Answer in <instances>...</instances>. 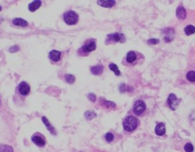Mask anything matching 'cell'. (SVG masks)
<instances>
[{
  "label": "cell",
  "mask_w": 195,
  "mask_h": 152,
  "mask_svg": "<svg viewBox=\"0 0 195 152\" xmlns=\"http://www.w3.org/2000/svg\"><path fill=\"white\" fill-rule=\"evenodd\" d=\"M138 126V120L134 116H128L123 122V129L127 132L135 130Z\"/></svg>",
  "instance_id": "6da1fadb"
},
{
  "label": "cell",
  "mask_w": 195,
  "mask_h": 152,
  "mask_svg": "<svg viewBox=\"0 0 195 152\" xmlns=\"http://www.w3.org/2000/svg\"><path fill=\"white\" fill-rule=\"evenodd\" d=\"M63 19H64V22L67 25H76L78 22L79 15L74 11H68V12L64 13V14H63Z\"/></svg>",
  "instance_id": "7a4b0ae2"
},
{
  "label": "cell",
  "mask_w": 195,
  "mask_h": 152,
  "mask_svg": "<svg viewBox=\"0 0 195 152\" xmlns=\"http://www.w3.org/2000/svg\"><path fill=\"white\" fill-rule=\"evenodd\" d=\"M146 108L145 102L141 101V100H138L134 103V107H133V111H134V114L136 116H139L145 111Z\"/></svg>",
  "instance_id": "3957f363"
},
{
  "label": "cell",
  "mask_w": 195,
  "mask_h": 152,
  "mask_svg": "<svg viewBox=\"0 0 195 152\" xmlns=\"http://www.w3.org/2000/svg\"><path fill=\"white\" fill-rule=\"evenodd\" d=\"M181 99H178L177 97L175 96L174 94H171L168 96V101H167V103H168V106L171 110H175L176 109V106H178V105L179 104Z\"/></svg>",
  "instance_id": "277c9868"
},
{
  "label": "cell",
  "mask_w": 195,
  "mask_h": 152,
  "mask_svg": "<svg viewBox=\"0 0 195 152\" xmlns=\"http://www.w3.org/2000/svg\"><path fill=\"white\" fill-rule=\"evenodd\" d=\"M162 34L164 35V40L165 42H167V43L172 41L173 40L174 36H175V31L171 27H167L165 30H163Z\"/></svg>",
  "instance_id": "5b68a950"
},
{
  "label": "cell",
  "mask_w": 195,
  "mask_h": 152,
  "mask_svg": "<svg viewBox=\"0 0 195 152\" xmlns=\"http://www.w3.org/2000/svg\"><path fill=\"white\" fill-rule=\"evenodd\" d=\"M108 41H114V42H123L125 41L124 35L120 33H114L112 34H109L108 36Z\"/></svg>",
  "instance_id": "8992f818"
},
{
  "label": "cell",
  "mask_w": 195,
  "mask_h": 152,
  "mask_svg": "<svg viewBox=\"0 0 195 152\" xmlns=\"http://www.w3.org/2000/svg\"><path fill=\"white\" fill-rule=\"evenodd\" d=\"M19 90L20 94L23 96H26L29 94L31 90V88L28 84L25 82H22L19 84Z\"/></svg>",
  "instance_id": "52a82bcc"
},
{
  "label": "cell",
  "mask_w": 195,
  "mask_h": 152,
  "mask_svg": "<svg viewBox=\"0 0 195 152\" xmlns=\"http://www.w3.org/2000/svg\"><path fill=\"white\" fill-rule=\"evenodd\" d=\"M82 49L85 53H90V52L95 50L96 49V43H95V41H90L89 43H85L82 46Z\"/></svg>",
  "instance_id": "ba28073f"
},
{
  "label": "cell",
  "mask_w": 195,
  "mask_h": 152,
  "mask_svg": "<svg viewBox=\"0 0 195 152\" xmlns=\"http://www.w3.org/2000/svg\"><path fill=\"white\" fill-rule=\"evenodd\" d=\"M42 121H43L44 124L45 125V126H46L47 129H48V130L49 131V132H50V133L52 134V135H56V131L55 130L54 127L53 126L50 124V122H49V120L48 119H47L45 116H43L42 117Z\"/></svg>",
  "instance_id": "9c48e42d"
},
{
  "label": "cell",
  "mask_w": 195,
  "mask_h": 152,
  "mask_svg": "<svg viewBox=\"0 0 195 152\" xmlns=\"http://www.w3.org/2000/svg\"><path fill=\"white\" fill-rule=\"evenodd\" d=\"M61 52L57 50H52L49 53V58L53 62H58L60 59Z\"/></svg>",
  "instance_id": "30bf717a"
},
{
  "label": "cell",
  "mask_w": 195,
  "mask_h": 152,
  "mask_svg": "<svg viewBox=\"0 0 195 152\" xmlns=\"http://www.w3.org/2000/svg\"><path fill=\"white\" fill-rule=\"evenodd\" d=\"M176 15L180 20H185L186 18V11L183 6H178L176 10Z\"/></svg>",
  "instance_id": "8fae6325"
},
{
  "label": "cell",
  "mask_w": 195,
  "mask_h": 152,
  "mask_svg": "<svg viewBox=\"0 0 195 152\" xmlns=\"http://www.w3.org/2000/svg\"><path fill=\"white\" fill-rule=\"evenodd\" d=\"M155 132L158 135H163L165 133V126L162 122H159L155 128Z\"/></svg>",
  "instance_id": "7c38bea8"
},
{
  "label": "cell",
  "mask_w": 195,
  "mask_h": 152,
  "mask_svg": "<svg viewBox=\"0 0 195 152\" xmlns=\"http://www.w3.org/2000/svg\"><path fill=\"white\" fill-rule=\"evenodd\" d=\"M31 140L35 145H37V146L39 147H42L44 146L45 145V141L43 138H41L40 136H38V135H33L31 137Z\"/></svg>",
  "instance_id": "4fadbf2b"
},
{
  "label": "cell",
  "mask_w": 195,
  "mask_h": 152,
  "mask_svg": "<svg viewBox=\"0 0 195 152\" xmlns=\"http://www.w3.org/2000/svg\"><path fill=\"white\" fill-rule=\"evenodd\" d=\"M103 70H104V66H102V65H98V66H92V67H91V69H90V71H91V72H92V74H93V75H101V74L102 73V72H103Z\"/></svg>",
  "instance_id": "5bb4252c"
},
{
  "label": "cell",
  "mask_w": 195,
  "mask_h": 152,
  "mask_svg": "<svg viewBox=\"0 0 195 152\" xmlns=\"http://www.w3.org/2000/svg\"><path fill=\"white\" fill-rule=\"evenodd\" d=\"M42 2L40 0H36V1H34L32 2H31L28 6V9L30 12H35L37 9H38L41 6Z\"/></svg>",
  "instance_id": "9a60e30c"
},
{
  "label": "cell",
  "mask_w": 195,
  "mask_h": 152,
  "mask_svg": "<svg viewBox=\"0 0 195 152\" xmlns=\"http://www.w3.org/2000/svg\"><path fill=\"white\" fill-rule=\"evenodd\" d=\"M98 5L104 8H111L115 5V1L113 0H103V1H98Z\"/></svg>",
  "instance_id": "2e32d148"
},
{
  "label": "cell",
  "mask_w": 195,
  "mask_h": 152,
  "mask_svg": "<svg viewBox=\"0 0 195 152\" xmlns=\"http://www.w3.org/2000/svg\"><path fill=\"white\" fill-rule=\"evenodd\" d=\"M12 23L13 25L19 26V27H27L28 25L27 21H25L23 18H16L13 19Z\"/></svg>",
  "instance_id": "e0dca14e"
},
{
  "label": "cell",
  "mask_w": 195,
  "mask_h": 152,
  "mask_svg": "<svg viewBox=\"0 0 195 152\" xmlns=\"http://www.w3.org/2000/svg\"><path fill=\"white\" fill-rule=\"evenodd\" d=\"M127 62H129V63H133L135 62L136 59V53L134 51H130L129 53L127 54Z\"/></svg>",
  "instance_id": "ac0fdd59"
},
{
  "label": "cell",
  "mask_w": 195,
  "mask_h": 152,
  "mask_svg": "<svg viewBox=\"0 0 195 152\" xmlns=\"http://www.w3.org/2000/svg\"><path fill=\"white\" fill-rule=\"evenodd\" d=\"M0 152H14V150L10 145L0 144Z\"/></svg>",
  "instance_id": "d6986e66"
},
{
  "label": "cell",
  "mask_w": 195,
  "mask_h": 152,
  "mask_svg": "<svg viewBox=\"0 0 195 152\" xmlns=\"http://www.w3.org/2000/svg\"><path fill=\"white\" fill-rule=\"evenodd\" d=\"M84 116H85V118L86 119H88V120H91V119L96 117L97 114L92 110H87L85 113V114H84Z\"/></svg>",
  "instance_id": "ffe728a7"
},
{
  "label": "cell",
  "mask_w": 195,
  "mask_h": 152,
  "mask_svg": "<svg viewBox=\"0 0 195 152\" xmlns=\"http://www.w3.org/2000/svg\"><path fill=\"white\" fill-rule=\"evenodd\" d=\"M185 33L188 36L193 34L195 33V27L193 25H188L185 28Z\"/></svg>",
  "instance_id": "44dd1931"
},
{
  "label": "cell",
  "mask_w": 195,
  "mask_h": 152,
  "mask_svg": "<svg viewBox=\"0 0 195 152\" xmlns=\"http://www.w3.org/2000/svg\"><path fill=\"white\" fill-rule=\"evenodd\" d=\"M109 69H110L111 71H113V72H114L115 75H116L117 76H119L120 75H121V72H120L119 69H118V66H117L116 64H114V63H110V64L109 65Z\"/></svg>",
  "instance_id": "7402d4cb"
},
{
  "label": "cell",
  "mask_w": 195,
  "mask_h": 152,
  "mask_svg": "<svg viewBox=\"0 0 195 152\" xmlns=\"http://www.w3.org/2000/svg\"><path fill=\"white\" fill-rule=\"evenodd\" d=\"M65 80H66V82H67V83L72 85V84L74 83L75 81H76V78H75L74 75H70V74H66V75H65Z\"/></svg>",
  "instance_id": "603a6c76"
},
{
  "label": "cell",
  "mask_w": 195,
  "mask_h": 152,
  "mask_svg": "<svg viewBox=\"0 0 195 152\" xmlns=\"http://www.w3.org/2000/svg\"><path fill=\"white\" fill-rule=\"evenodd\" d=\"M186 78L189 82H195V72L194 71H189L187 73Z\"/></svg>",
  "instance_id": "cb8c5ba5"
},
{
  "label": "cell",
  "mask_w": 195,
  "mask_h": 152,
  "mask_svg": "<svg viewBox=\"0 0 195 152\" xmlns=\"http://www.w3.org/2000/svg\"><path fill=\"white\" fill-rule=\"evenodd\" d=\"M102 104L107 108H114L115 106H116V104H115L114 102L105 101V100H103V101H102Z\"/></svg>",
  "instance_id": "d4e9b609"
},
{
  "label": "cell",
  "mask_w": 195,
  "mask_h": 152,
  "mask_svg": "<svg viewBox=\"0 0 195 152\" xmlns=\"http://www.w3.org/2000/svg\"><path fill=\"white\" fill-rule=\"evenodd\" d=\"M185 151L186 152H193L194 151V146H193L192 144L191 143H187L185 145Z\"/></svg>",
  "instance_id": "484cf974"
},
{
  "label": "cell",
  "mask_w": 195,
  "mask_h": 152,
  "mask_svg": "<svg viewBox=\"0 0 195 152\" xmlns=\"http://www.w3.org/2000/svg\"><path fill=\"white\" fill-rule=\"evenodd\" d=\"M105 140L108 142H111L114 140V135L110 132H108L105 135Z\"/></svg>",
  "instance_id": "4316f807"
},
{
  "label": "cell",
  "mask_w": 195,
  "mask_h": 152,
  "mask_svg": "<svg viewBox=\"0 0 195 152\" xmlns=\"http://www.w3.org/2000/svg\"><path fill=\"white\" fill-rule=\"evenodd\" d=\"M119 89H120V91H121V92L127 91V90H129V89H130V90H132V88H130V87L127 86V85H124V84H123V85H121V86H120V88H119Z\"/></svg>",
  "instance_id": "83f0119b"
},
{
  "label": "cell",
  "mask_w": 195,
  "mask_h": 152,
  "mask_svg": "<svg viewBox=\"0 0 195 152\" xmlns=\"http://www.w3.org/2000/svg\"><path fill=\"white\" fill-rule=\"evenodd\" d=\"M147 43H149V44H152V45L158 44V43H159V39H155V38L149 39V40L147 41Z\"/></svg>",
  "instance_id": "f1b7e54d"
},
{
  "label": "cell",
  "mask_w": 195,
  "mask_h": 152,
  "mask_svg": "<svg viewBox=\"0 0 195 152\" xmlns=\"http://www.w3.org/2000/svg\"><path fill=\"white\" fill-rule=\"evenodd\" d=\"M19 50H20V48H19V46H18V45H15V46H10V47H9V52H10V53H15V52L19 51Z\"/></svg>",
  "instance_id": "f546056e"
},
{
  "label": "cell",
  "mask_w": 195,
  "mask_h": 152,
  "mask_svg": "<svg viewBox=\"0 0 195 152\" xmlns=\"http://www.w3.org/2000/svg\"><path fill=\"white\" fill-rule=\"evenodd\" d=\"M88 98H89V99L92 102H95L96 101V96H95V94L93 93L89 94H88Z\"/></svg>",
  "instance_id": "4dcf8cb0"
},
{
  "label": "cell",
  "mask_w": 195,
  "mask_h": 152,
  "mask_svg": "<svg viewBox=\"0 0 195 152\" xmlns=\"http://www.w3.org/2000/svg\"><path fill=\"white\" fill-rule=\"evenodd\" d=\"M1 11H2V7H1V6H0V12H1Z\"/></svg>",
  "instance_id": "1f68e13d"
},
{
  "label": "cell",
  "mask_w": 195,
  "mask_h": 152,
  "mask_svg": "<svg viewBox=\"0 0 195 152\" xmlns=\"http://www.w3.org/2000/svg\"><path fill=\"white\" fill-rule=\"evenodd\" d=\"M1 104H2V103H1V100H0V106H1Z\"/></svg>",
  "instance_id": "d6a6232c"
}]
</instances>
